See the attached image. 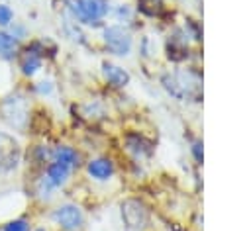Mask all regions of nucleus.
<instances>
[{
  "label": "nucleus",
  "mask_w": 251,
  "mask_h": 231,
  "mask_svg": "<svg viewBox=\"0 0 251 231\" xmlns=\"http://www.w3.org/2000/svg\"><path fill=\"white\" fill-rule=\"evenodd\" d=\"M102 49L114 59H127L135 51V31L126 25L108 22L98 29Z\"/></svg>",
  "instance_id": "20e7f679"
},
{
  "label": "nucleus",
  "mask_w": 251,
  "mask_h": 231,
  "mask_svg": "<svg viewBox=\"0 0 251 231\" xmlns=\"http://www.w3.org/2000/svg\"><path fill=\"white\" fill-rule=\"evenodd\" d=\"M51 221L61 231H82L86 225V213L76 202H63L51 209Z\"/></svg>",
  "instance_id": "6e6552de"
},
{
  "label": "nucleus",
  "mask_w": 251,
  "mask_h": 231,
  "mask_svg": "<svg viewBox=\"0 0 251 231\" xmlns=\"http://www.w3.org/2000/svg\"><path fill=\"white\" fill-rule=\"evenodd\" d=\"M169 2H173L175 8H184L186 12H194V14H198L202 6V0H169Z\"/></svg>",
  "instance_id": "393cba45"
},
{
  "label": "nucleus",
  "mask_w": 251,
  "mask_h": 231,
  "mask_svg": "<svg viewBox=\"0 0 251 231\" xmlns=\"http://www.w3.org/2000/svg\"><path fill=\"white\" fill-rule=\"evenodd\" d=\"M33 231H47L45 227H37V229H33Z\"/></svg>",
  "instance_id": "cd10ccee"
},
{
  "label": "nucleus",
  "mask_w": 251,
  "mask_h": 231,
  "mask_svg": "<svg viewBox=\"0 0 251 231\" xmlns=\"http://www.w3.org/2000/svg\"><path fill=\"white\" fill-rule=\"evenodd\" d=\"M135 49H137L139 59L145 61V63L155 61V57H157V53H159V45H157L155 37H151L149 33L139 35V39L135 41Z\"/></svg>",
  "instance_id": "a211bd4d"
},
{
  "label": "nucleus",
  "mask_w": 251,
  "mask_h": 231,
  "mask_svg": "<svg viewBox=\"0 0 251 231\" xmlns=\"http://www.w3.org/2000/svg\"><path fill=\"white\" fill-rule=\"evenodd\" d=\"M0 112H2L4 121L18 131H22L29 125V117H31L29 104H27V98L20 92L6 96L0 104Z\"/></svg>",
  "instance_id": "0eeeda50"
},
{
  "label": "nucleus",
  "mask_w": 251,
  "mask_h": 231,
  "mask_svg": "<svg viewBox=\"0 0 251 231\" xmlns=\"http://www.w3.org/2000/svg\"><path fill=\"white\" fill-rule=\"evenodd\" d=\"M6 33H8L10 37H14V39L20 43L22 39H25V37H27V27H25V25H22V23H18V22H12V23L6 27Z\"/></svg>",
  "instance_id": "5701e85b"
},
{
  "label": "nucleus",
  "mask_w": 251,
  "mask_h": 231,
  "mask_svg": "<svg viewBox=\"0 0 251 231\" xmlns=\"http://www.w3.org/2000/svg\"><path fill=\"white\" fill-rule=\"evenodd\" d=\"M202 82H204V74L198 63L178 65L159 72V86L171 100L178 104L200 106L204 98Z\"/></svg>",
  "instance_id": "f257e3e1"
},
{
  "label": "nucleus",
  "mask_w": 251,
  "mask_h": 231,
  "mask_svg": "<svg viewBox=\"0 0 251 231\" xmlns=\"http://www.w3.org/2000/svg\"><path fill=\"white\" fill-rule=\"evenodd\" d=\"M122 151L126 153L127 161L149 164L151 159L155 157L157 143L151 135H147L141 129H127L122 135Z\"/></svg>",
  "instance_id": "423d86ee"
},
{
  "label": "nucleus",
  "mask_w": 251,
  "mask_h": 231,
  "mask_svg": "<svg viewBox=\"0 0 251 231\" xmlns=\"http://www.w3.org/2000/svg\"><path fill=\"white\" fill-rule=\"evenodd\" d=\"M63 12L86 29H100L110 18L112 0H63Z\"/></svg>",
  "instance_id": "f03ea898"
},
{
  "label": "nucleus",
  "mask_w": 251,
  "mask_h": 231,
  "mask_svg": "<svg viewBox=\"0 0 251 231\" xmlns=\"http://www.w3.org/2000/svg\"><path fill=\"white\" fill-rule=\"evenodd\" d=\"M82 168H84L86 178L96 184H108L118 176V162L112 155H106V153L86 159Z\"/></svg>",
  "instance_id": "1a4fd4ad"
},
{
  "label": "nucleus",
  "mask_w": 251,
  "mask_h": 231,
  "mask_svg": "<svg viewBox=\"0 0 251 231\" xmlns=\"http://www.w3.org/2000/svg\"><path fill=\"white\" fill-rule=\"evenodd\" d=\"M51 151L53 147H47V145H35L31 149V164L37 166V168H45L47 162L51 161Z\"/></svg>",
  "instance_id": "4be33fe9"
},
{
  "label": "nucleus",
  "mask_w": 251,
  "mask_h": 231,
  "mask_svg": "<svg viewBox=\"0 0 251 231\" xmlns=\"http://www.w3.org/2000/svg\"><path fill=\"white\" fill-rule=\"evenodd\" d=\"M176 22H178V25L182 27L184 35L188 37V41H190L192 45L200 47L202 41H204V27H202V20H200V16L194 14V12H184V14L178 16Z\"/></svg>",
  "instance_id": "2eb2a0df"
},
{
  "label": "nucleus",
  "mask_w": 251,
  "mask_h": 231,
  "mask_svg": "<svg viewBox=\"0 0 251 231\" xmlns=\"http://www.w3.org/2000/svg\"><path fill=\"white\" fill-rule=\"evenodd\" d=\"M75 174V170H71L69 166L57 162V161H49L47 166L41 170V178L57 192L61 188H65L69 182H71V176Z\"/></svg>",
  "instance_id": "ddd939ff"
},
{
  "label": "nucleus",
  "mask_w": 251,
  "mask_h": 231,
  "mask_svg": "<svg viewBox=\"0 0 251 231\" xmlns=\"http://www.w3.org/2000/svg\"><path fill=\"white\" fill-rule=\"evenodd\" d=\"M29 227H31V223H29L27 219L16 217V219H10V221L2 227V231H29Z\"/></svg>",
  "instance_id": "b1692460"
},
{
  "label": "nucleus",
  "mask_w": 251,
  "mask_h": 231,
  "mask_svg": "<svg viewBox=\"0 0 251 231\" xmlns=\"http://www.w3.org/2000/svg\"><path fill=\"white\" fill-rule=\"evenodd\" d=\"M110 18H112V22H114V23L126 25V27H129L131 31H135V27H137V20H139V14L135 12V6H133V4H129V2H120V4L112 6Z\"/></svg>",
  "instance_id": "dca6fc26"
},
{
  "label": "nucleus",
  "mask_w": 251,
  "mask_h": 231,
  "mask_svg": "<svg viewBox=\"0 0 251 231\" xmlns=\"http://www.w3.org/2000/svg\"><path fill=\"white\" fill-rule=\"evenodd\" d=\"M120 221L126 231H149L153 209L141 196H126L120 202Z\"/></svg>",
  "instance_id": "39448f33"
},
{
  "label": "nucleus",
  "mask_w": 251,
  "mask_h": 231,
  "mask_svg": "<svg viewBox=\"0 0 251 231\" xmlns=\"http://www.w3.org/2000/svg\"><path fill=\"white\" fill-rule=\"evenodd\" d=\"M14 22V12L8 4L0 2V27H8Z\"/></svg>",
  "instance_id": "a878e982"
},
{
  "label": "nucleus",
  "mask_w": 251,
  "mask_h": 231,
  "mask_svg": "<svg viewBox=\"0 0 251 231\" xmlns=\"http://www.w3.org/2000/svg\"><path fill=\"white\" fill-rule=\"evenodd\" d=\"M163 57L167 63H171V67H178V65H188V63H198L200 59V47L192 45L188 41V37L184 35L182 27L178 25V22H175L173 25L167 27L163 43Z\"/></svg>",
  "instance_id": "7ed1b4c3"
},
{
  "label": "nucleus",
  "mask_w": 251,
  "mask_h": 231,
  "mask_svg": "<svg viewBox=\"0 0 251 231\" xmlns=\"http://www.w3.org/2000/svg\"><path fill=\"white\" fill-rule=\"evenodd\" d=\"M53 90H55V84H53L51 78H43V80H39V82L35 84V92H37L39 96H51Z\"/></svg>",
  "instance_id": "bb28decb"
},
{
  "label": "nucleus",
  "mask_w": 251,
  "mask_h": 231,
  "mask_svg": "<svg viewBox=\"0 0 251 231\" xmlns=\"http://www.w3.org/2000/svg\"><path fill=\"white\" fill-rule=\"evenodd\" d=\"M18 41L14 37H10L6 31L0 29V59L4 61H12L14 57H18Z\"/></svg>",
  "instance_id": "412c9836"
},
{
  "label": "nucleus",
  "mask_w": 251,
  "mask_h": 231,
  "mask_svg": "<svg viewBox=\"0 0 251 231\" xmlns=\"http://www.w3.org/2000/svg\"><path fill=\"white\" fill-rule=\"evenodd\" d=\"M22 162V149L20 143L8 135V133H0V172H12L18 168V164Z\"/></svg>",
  "instance_id": "f8f14e48"
},
{
  "label": "nucleus",
  "mask_w": 251,
  "mask_h": 231,
  "mask_svg": "<svg viewBox=\"0 0 251 231\" xmlns=\"http://www.w3.org/2000/svg\"><path fill=\"white\" fill-rule=\"evenodd\" d=\"M135 12L139 18L163 22L167 27L178 20V8L171 6L169 0H135Z\"/></svg>",
  "instance_id": "9d476101"
},
{
  "label": "nucleus",
  "mask_w": 251,
  "mask_h": 231,
  "mask_svg": "<svg viewBox=\"0 0 251 231\" xmlns=\"http://www.w3.org/2000/svg\"><path fill=\"white\" fill-rule=\"evenodd\" d=\"M188 157H190L194 168H202V164H204V141L200 135H192L188 139Z\"/></svg>",
  "instance_id": "aec40b11"
},
{
  "label": "nucleus",
  "mask_w": 251,
  "mask_h": 231,
  "mask_svg": "<svg viewBox=\"0 0 251 231\" xmlns=\"http://www.w3.org/2000/svg\"><path fill=\"white\" fill-rule=\"evenodd\" d=\"M20 70H22V74H25V76H35L39 70H41V67H43V57L41 55H37L35 51H31L29 47H25L24 49V53H20Z\"/></svg>",
  "instance_id": "f3484780"
},
{
  "label": "nucleus",
  "mask_w": 251,
  "mask_h": 231,
  "mask_svg": "<svg viewBox=\"0 0 251 231\" xmlns=\"http://www.w3.org/2000/svg\"><path fill=\"white\" fill-rule=\"evenodd\" d=\"M84 29H86V27L78 25L76 22H73V20H69V18L65 16V22H63V33H65L71 41H75V43H78V45L88 43V39H86V31H84Z\"/></svg>",
  "instance_id": "6ab92c4d"
},
{
  "label": "nucleus",
  "mask_w": 251,
  "mask_h": 231,
  "mask_svg": "<svg viewBox=\"0 0 251 231\" xmlns=\"http://www.w3.org/2000/svg\"><path fill=\"white\" fill-rule=\"evenodd\" d=\"M51 161H57V162L69 166V168L75 170V172H76L78 168H82V164H84L82 153H80L75 145H69V143H59V145H55L53 151H51Z\"/></svg>",
  "instance_id": "4468645a"
},
{
  "label": "nucleus",
  "mask_w": 251,
  "mask_h": 231,
  "mask_svg": "<svg viewBox=\"0 0 251 231\" xmlns=\"http://www.w3.org/2000/svg\"><path fill=\"white\" fill-rule=\"evenodd\" d=\"M100 76L102 82L114 92H122L131 84V72L112 59H104L100 63Z\"/></svg>",
  "instance_id": "9b49d317"
}]
</instances>
